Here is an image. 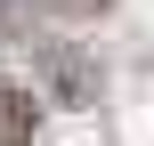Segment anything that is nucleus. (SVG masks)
Segmentation results:
<instances>
[{
  "label": "nucleus",
  "mask_w": 154,
  "mask_h": 146,
  "mask_svg": "<svg viewBox=\"0 0 154 146\" xmlns=\"http://www.w3.org/2000/svg\"><path fill=\"white\" fill-rule=\"evenodd\" d=\"M41 138V98L24 81H0V146H32Z\"/></svg>",
  "instance_id": "f257e3e1"
},
{
  "label": "nucleus",
  "mask_w": 154,
  "mask_h": 146,
  "mask_svg": "<svg viewBox=\"0 0 154 146\" xmlns=\"http://www.w3.org/2000/svg\"><path fill=\"white\" fill-rule=\"evenodd\" d=\"M57 8H65V16H97L106 0H57Z\"/></svg>",
  "instance_id": "f03ea898"
}]
</instances>
